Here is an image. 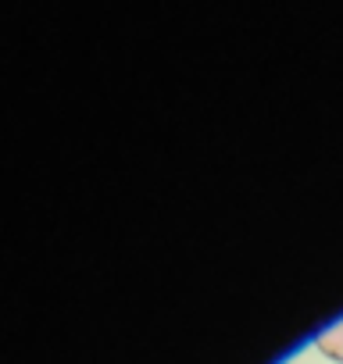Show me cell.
<instances>
[{"label":"cell","instance_id":"1","mask_svg":"<svg viewBox=\"0 0 343 364\" xmlns=\"http://www.w3.org/2000/svg\"><path fill=\"white\" fill-rule=\"evenodd\" d=\"M315 350H318L322 357H329V360L343 364V318H339V321H332L329 328H322V332H318Z\"/></svg>","mask_w":343,"mask_h":364}]
</instances>
